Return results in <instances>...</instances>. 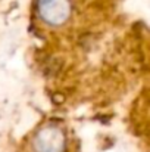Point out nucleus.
<instances>
[{
	"instance_id": "nucleus-1",
	"label": "nucleus",
	"mask_w": 150,
	"mask_h": 152,
	"mask_svg": "<svg viewBox=\"0 0 150 152\" xmlns=\"http://www.w3.org/2000/svg\"><path fill=\"white\" fill-rule=\"evenodd\" d=\"M37 12L46 24L59 27L69 19L72 3L71 0H37Z\"/></svg>"
},
{
	"instance_id": "nucleus-2",
	"label": "nucleus",
	"mask_w": 150,
	"mask_h": 152,
	"mask_svg": "<svg viewBox=\"0 0 150 152\" xmlns=\"http://www.w3.org/2000/svg\"><path fill=\"white\" fill-rule=\"evenodd\" d=\"M33 145L36 152H63L65 136L59 127L47 126L37 133Z\"/></svg>"
}]
</instances>
